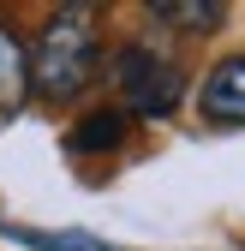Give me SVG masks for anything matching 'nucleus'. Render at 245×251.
Returning <instances> with one entry per match:
<instances>
[{
  "label": "nucleus",
  "mask_w": 245,
  "mask_h": 251,
  "mask_svg": "<svg viewBox=\"0 0 245 251\" xmlns=\"http://www.w3.org/2000/svg\"><path fill=\"white\" fill-rule=\"evenodd\" d=\"M0 233L30 245V251H120V245H108L96 233H42V227H18V222H0Z\"/></svg>",
  "instance_id": "obj_7"
},
{
  "label": "nucleus",
  "mask_w": 245,
  "mask_h": 251,
  "mask_svg": "<svg viewBox=\"0 0 245 251\" xmlns=\"http://www.w3.org/2000/svg\"><path fill=\"white\" fill-rule=\"evenodd\" d=\"M102 72V30L90 6H54L30 48V96L42 102H72L84 96Z\"/></svg>",
  "instance_id": "obj_1"
},
{
  "label": "nucleus",
  "mask_w": 245,
  "mask_h": 251,
  "mask_svg": "<svg viewBox=\"0 0 245 251\" xmlns=\"http://www.w3.org/2000/svg\"><path fill=\"white\" fill-rule=\"evenodd\" d=\"M197 108L209 126H227V132H239L245 126V54H227L209 66L203 90H197Z\"/></svg>",
  "instance_id": "obj_3"
},
{
  "label": "nucleus",
  "mask_w": 245,
  "mask_h": 251,
  "mask_svg": "<svg viewBox=\"0 0 245 251\" xmlns=\"http://www.w3.org/2000/svg\"><path fill=\"white\" fill-rule=\"evenodd\" d=\"M114 84H120V108L138 120H168L186 96V72L149 42H126L114 54Z\"/></svg>",
  "instance_id": "obj_2"
},
{
  "label": "nucleus",
  "mask_w": 245,
  "mask_h": 251,
  "mask_svg": "<svg viewBox=\"0 0 245 251\" xmlns=\"http://www.w3.org/2000/svg\"><path fill=\"white\" fill-rule=\"evenodd\" d=\"M149 18L186 30V36H203V30H216L227 18V6H221V0H149Z\"/></svg>",
  "instance_id": "obj_6"
},
{
  "label": "nucleus",
  "mask_w": 245,
  "mask_h": 251,
  "mask_svg": "<svg viewBox=\"0 0 245 251\" xmlns=\"http://www.w3.org/2000/svg\"><path fill=\"white\" fill-rule=\"evenodd\" d=\"M30 96V48L18 42L12 24H0V126H6Z\"/></svg>",
  "instance_id": "obj_4"
},
{
  "label": "nucleus",
  "mask_w": 245,
  "mask_h": 251,
  "mask_svg": "<svg viewBox=\"0 0 245 251\" xmlns=\"http://www.w3.org/2000/svg\"><path fill=\"white\" fill-rule=\"evenodd\" d=\"M126 132H132V114L126 108H90L78 126H72V150L78 155H108V150H120L126 144Z\"/></svg>",
  "instance_id": "obj_5"
}]
</instances>
